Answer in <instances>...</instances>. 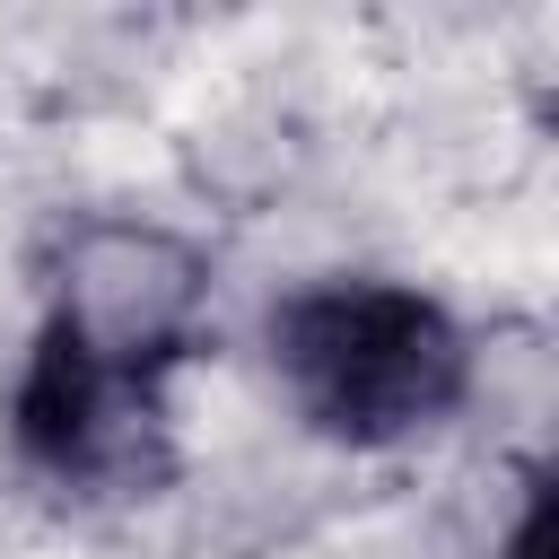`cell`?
I'll return each mask as SVG.
<instances>
[{
    "label": "cell",
    "instance_id": "cell-1",
    "mask_svg": "<svg viewBox=\"0 0 559 559\" xmlns=\"http://www.w3.org/2000/svg\"><path fill=\"white\" fill-rule=\"evenodd\" d=\"M271 358L306 428H323L332 445L419 437L472 384V349L454 314L393 280H323L288 297L271 314Z\"/></svg>",
    "mask_w": 559,
    "mask_h": 559
},
{
    "label": "cell",
    "instance_id": "cell-2",
    "mask_svg": "<svg viewBox=\"0 0 559 559\" xmlns=\"http://www.w3.org/2000/svg\"><path fill=\"white\" fill-rule=\"evenodd\" d=\"M148 419H157V367H122V358L87 349L70 323H44V341L17 376V411H9L26 463H44L61 480L131 472Z\"/></svg>",
    "mask_w": 559,
    "mask_h": 559
},
{
    "label": "cell",
    "instance_id": "cell-3",
    "mask_svg": "<svg viewBox=\"0 0 559 559\" xmlns=\"http://www.w3.org/2000/svg\"><path fill=\"white\" fill-rule=\"evenodd\" d=\"M192 297H201V271L183 245H166L148 227H96L70 262V297L52 323H70L87 349H105L122 367L166 376V358L192 332Z\"/></svg>",
    "mask_w": 559,
    "mask_h": 559
},
{
    "label": "cell",
    "instance_id": "cell-4",
    "mask_svg": "<svg viewBox=\"0 0 559 559\" xmlns=\"http://www.w3.org/2000/svg\"><path fill=\"white\" fill-rule=\"evenodd\" d=\"M507 559H550V489H542V480H533V498H524V515H515Z\"/></svg>",
    "mask_w": 559,
    "mask_h": 559
}]
</instances>
